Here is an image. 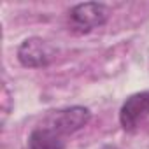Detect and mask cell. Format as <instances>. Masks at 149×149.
<instances>
[{
    "label": "cell",
    "instance_id": "cell-1",
    "mask_svg": "<svg viewBox=\"0 0 149 149\" xmlns=\"http://www.w3.org/2000/svg\"><path fill=\"white\" fill-rule=\"evenodd\" d=\"M109 19V7L98 2H86L74 6L68 13V25L72 32L79 35L90 33L91 30L104 26Z\"/></svg>",
    "mask_w": 149,
    "mask_h": 149
},
{
    "label": "cell",
    "instance_id": "cell-2",
    "mask_svg": "<svg viewBox=\"0 0 149 149\" xmlns=\"http://www.w3.org/2000/svg\"><path fill=\"white\" fill-rule=\"evenodd\" d=\"M90 119H91V111L88 107L72 105V107L60 109V111L53 112L46 119L44 126L54 130L61 137H67V135H72V133L83 130L90 123Z\"/></svg>",
    "mask_w": 149,
    "mask_h": 149
},
{
    "label": "cell",
    "instance_id": "cell-3",
    "mask_svg": "<svg viewBox=\"0 0 149 149\" xmlns=\"http://www.w3.org/2000/svg\"><path fill=\"white\" fill-rule=\"evenodd\" d=\"M53 47L40 37H28L18 47V60L23 67L42 68L47 67L53 60Z\"/></svg>",
    "mask_w": 149,
    "mask_h": 149
},
{
    "label": "cell",
    "instance_id": "cell-4",
    "mask_svg": "<svg viewBox=\"0 0 149 149\" xmlns=\"http://www.w3.org/2000/svg\"><path fill=\"white\" fill-rule=\"evenodd\" d=\"M149 116V90L130 95L119 109V123L123 130H135L140 121Z\"/></svg>",
    "mask_w": 149,
    "mask_h": 149
},
{
    "label": "cell",
    "instance_id": "cell-5",
    "mask_svg": "<svg viewBox=\"0 0 149 149\" xmlns=\"http://www.w3.org/2000/svg\"><path fill=\"white\" fill-rule=\"evenodd\" d=\"M28 149H65V140L54 130L39 126L28 137Z\"/></svg>",
    "mask_w": 149,
    "mask_h": 149
},
{
    "label": "cell",
    "instance_id": "cell-6",
    "mask_svg": "<svg viewBox=\"0 0 149 149\" xmlns=\"http://www.w3.org/2000/svg\"><path fill=\"white\" fill-rule=\"evenodd\" d=\"M104 149H119V147H116V146H111V144H107V146H104Z\"/></svg>",
    "mask_w": 149,
    "mask_h": 149
}]
</instances>
